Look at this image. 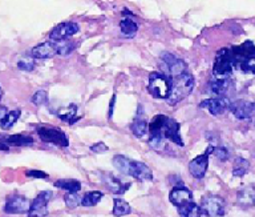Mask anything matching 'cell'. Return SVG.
I'll return each instance as SVG.
<instances>
[{
	"instance_id": "6da1fadb",
	"label": "cell",
	"mask_w": 255,
	"mask_h": 217,
	"mask_svg": "<svg viewBox=\"0 0 255 217\" xmlns=\"http://www.w3.org/2000/svg\"><path fill=\"white\" fill-rule=\"evenodd\" d=\"M194 88V77L190 72H185L177 77L171 79V92L167 99V103L170 105H174L179 101H182L185 97H187Z\"/></svg>"
},
{
	"instance_id": "7a4b0ae2",
	"label": "cell",
	"mask_w": 255,
	"mask_h": 217,
	"mask_svg": "<svg viewBox=\"0 0 255 217\" xmlns=\"http://www.w3.org/2000/svg\"><path fill=\"white\" fill-rule=\"evenodd\" d=\"M147 91L155 99H165V100H167L171 92V79L167 75H165V73H150Z\"/></svg>"
},
{
	"instance_id": "3957f363",
	"label": "cell",
	"mask_w": 255,
	"mask_h": 217,
	"mask_svg": "<svg viewBox=\"0 0 255 217\" xmlns=\"http://www.w3.org/2000/svg\"><path fill=\"white\" fill-rule=\"evenodd\" d=\"M234 68V60H233V55H231V49L222 48L219 49L217 56H215L214 67H213V73L214 77L218 79H226L230 76Z\"/></svg>"
},
{
	"instance_id": "277c9868",
	"label": "cell",
	"mask_w": 255,
	"mask_h": 217,
	"mask_svg": "<svg viewBox=\"0 0 255 217\" xmlns=\"http://www.w3.org/2000/svg\"><path fill=\"white\" fill-rule=\"evenodd\" d=\"M36 132L39 137L44 143H51V144L59 145V147H68L69 141H68L65 133L61 129L52 127V125H39L36 128Z\"/></svg>"
},
{
	"instance_id": "5b68a950",
	"label": "cell",
	"mask_w": 255,
	"mask_h": 217,
	"mask_svg": "<svg viewBox=\"0 0 255 217\" xmlns=\"http://www.w3.org/2000/svg\"><path fill=\"white\" fill-rule=\"evenodd\" d=\"M161 61H162V67L163 71H165V75H167L170 79L187 72L186 63H185L182 59H178V57H175L174 55H171V53L163 52L162 55H161Z\"/></svg>"
},
{
	"instance_id": "8992f818",
	"label": "cell",
	"mask_w": 255,
	"mask_h": 217,
	"mask_svg": "<svg viewBox=\"0 0 255 217\" xmlns=\"http://www.w3.org/2000/svg\"><path fill=\"white\" fill-rule=\"evenodd\" d=\"M225 208H226L225 200L221 196H215V195L205 196L201 203L202 213L209 217H222L225 215Z\"/></svg>"
},
{
	"instance_id": "52a82bcc",
	"label": "cell",
	"mask_w": 255,
	"mask_h": 217,
	"mask_svg": "<svg viewBox=\"0 0 255 217\" xmlns=\"http://www.w3.org/2000/svg\"><path fill=\"white\" fill-rule=\"evenodd\" d=\"M214 151V147H209L206 152L199 155V156L194 157L193 160L189 163V172L191 173V176L195 179H203L206 175L207 167H209V156Z\"/></svg>"
},
{
	"instance_id": "ba28073f",
	"label": "cell",
	"mask_w": 255,
	"mask_h": 217,
	"mask_svg": "<svg viewBox=\"0 0 255 217\" xmlns=\"http://www.w3.org/2000/svg\"><path fill=\"white\" fill-rule=\"evenodd\" d=\"M52 199L51 191H43L31 203L28 217H45L48 215V203Z\"/></svg>"
},
{
	"instance_id": "9c48e42d",
	"label": "cell",
	"mask_w": 255,
	"mask_h": 217,
	"mask_svg": "<svg viewBox=\"0 0 255 217\" xmlns=\"http://www.w3.org/2000/svg\"><path fill=\"white\" fill-rule=\"evenodd\" d=\"M79 24L73 23V21H65V23H60L56 25L55 28L52 29L49 33V39L52 41H63L69 39L71 36L76 35L79 32Z\"/></svg>"
},
{
	"instance_id": "30bf717a",
	"label": "cell",
	"mask_w": 255,
	"mask_h": 217,
	"mask_svg": "<svg viewBox=\"0 0 255 217\" xmlns=\"http://www.w3.org/2000/svg\"><path fill=\"white\" fill-rule=\"evenodd\" d=\"M29 208H31V203L27 197L21 195H13L5 203L4 212L9 215H21V213L29 212Z\"/></svg>"
},
{
	"instance_id": "8fae6325",
	"label": "cell",
	"mask_w": 255,
	"mask_h": 217,
	"mask_svg": "<svg viewBox=\"0 0 255 217\" xmlns=\"http://www.w3.org/2000/svg\"><path fill=\"white\" fill-rule=\"evenodd\" d=\"M231 55H233V60H234V67L238 68V65L242 61L255 57V45L251 40L245 41L243 44L237 45L231 48Z\"/></svg>"
},
{
	"instance_id": "7c38bea8",
	"label": "cell",
	"mask_w": 255,
	"mask_h": 217,
	"mask_svg": "<svg viewBox=\"0 0 255 217\" xmlns=\"http://www.w3.org/2000/svg\"><path fill=\"white\" fill-rule=\"evenodd\" d=\"M231 101L227 99V97H213V99H207V100H203L199 107L201 108H206L211 115L214 116H219L230 109Z\"/></svg>"
},
{
	"instance_id": "4fadbf2b",
	"label": "cell",
	"mask_w": 255,
	"mask_h": 217,
	"mask_svg": "<svg viewBox=\"0 0 255 217\" xmlns=\"http://www.w3.org/2000/svg\"><path fill=\"white\" fill-rule=\"evenodd\" d=\"M29 55L32 59H51V57L59 55L57 41H44L41 44L33 47Z\"/></svg>"
},
{
	"instance_id": "5bb4252c",
	"label": "cell",
	"mask_w": 255,
	"mask_h": 217,
	"mask_svg": "<svg viewBox=\"0 0 255 217\" xmlns=\"http://www.w3.org/2000/svg\"><path fill=\"white\" fill-rule=\"evenodd\" d=\"M230 111L239 120L251 119L255 115V103L249 100H237L231 103Z\"/></svg>"
},
{
	"instance_id": "9a60e30c",
	"label": "cell",
	"mask_w": 255,
	"mask_h": 217,
	"mask_svg": "<svg viewBox=\"0 0 255 217\" xmlns=\"http://www.w3.org/2000/svg\"><path fill=\"white\" fill-rule=\"evenodd\" d=\"M169 200H170L171 204L179 208V207L193 203V195H191L190 189L183 187V185H179V187H174L171 189Z\"/></svg>"
},
{
	"instance_id": "2e32d148",
	"label": "cell",
	"mask_w": 255,
	"mask_h": 217,
	"mask_svg": "<svg viewBox=\"0 0 255 217\" xmlns=\"http://www.w3.org/2000/svg\"><path fill=\"white\" fill-rule=\"evenodd\" d=\"M128 176L134 177V179H137L139 181L153 180V172H151V169L145 163H141V161H130Z\"/></svg>"
},
{
	"instance_id": "e0dca14e",
	"label": "cell",
	"mask_w": 255,
	"mask_h": 217,
	"mask_svg": "<svg viewBox=\"0 0 255 217\" xmlns=\"http://www.w3.org/2000/svg\"><path fill=\"white\" fill-rule=\"evenodd\" d=\"M162 136L165 139H169L175 144L183 147L182 137H181V133H179V123L175 121L174 119H171V117H166V120H165V124H163L162 128Z\"/></svg>"
},
{
	"instance_id": "ac0fdd59",
	"label": "cell",
	"mask_w": 255,
	"mask_h": 217,
	"mask_svg": "<svg viewBox=\"0 0 255 217\" xmlns=\"http://www.w3.org/2000/svg\"><path fill=\"white\" fill-rule=\"evenodd\" d=\"M238 204L243 208H250L255 207V187L254 185H247L242 188L237 195Z\"/></svg>"
},
{
	"instance_id": "d6986e66",
	"label": "cell",
	"mask_w": 255,
	"mask_h": 217,
	"mask_svg": "<svg viewBox=\"0 0 255 217\" xmlns=\"http://www.w3.org/2000/svg\"><path fill=\"white\" fill-rule=\"evenodd\" d=\"M104 184L112 193H117V195H123L130 187L129 183L124 184L123 181L117 179L116 176H113V175H104Z\"/></svg>"
},
{
	"instance_id": "ffe728a7",
	"label": "cell",
	"mask_w": 255,
	"mask_h": 217,
	"mask_svg": "<svg viewBox=\"0 0 255 217\" xmlns=\"http://www.w3.org/2000/svg\"><path fill=\"white\" fill-rule=\"evenodd\" d=\"M230 87V80L229 77L226 79H218L214 77L210 83V88L214 95H218V97H226V93Z\"/></svg>"
},
{
	"instance_id": "44dd1931",
	"label": "cell",
	"mask_w": 255,
	"mask_h": 217,
	"mask_svg": "<svg viewBox=\"0 0 255 217\" xmlns=\"http://www.w3.org/2000/svg\"><path fill=\"white\" fill-rule=\"evenodd\" d=\"M57 116L61 119L65 123H69V124H73L76 121L79 120L80 116H77V105L71 104L68 107H64L57 112Z\"/></svg>"
},
{
	"instance_id": "7402d4cb",
	"label": "cell",
	"mask_w": 255,
	"mask_h": 217,
	"mask_svg": "<svg viewBox=\"0 0 255 217\" xmlns=\"http://www.w3.org/2000/svg\"><path fill=\"white\" fill-rule=\"evenodd\" d=\"M3 141L7 145H13V147H25V145L33 144V139L31 136H24V135L7 136L4 137Z\"/></svg>"
},
{
	"instance_id": "603a6c76",
	"label": "cell",
	"mask_w": 255,
	"mask_h": 217,
	"mask_svg": "<svg viewBox=\"0 0 255 217\" xmlns=\"http://www.w3.org/2000/svg\"><path fill=\"white\" fill-rule=\"evenodd\" d=\"M178 213L181 217H201L202 216V209L195 203H190V204L179 207Z\"/></svg>"
},
{
	"instance_id": "cb8c5ba5",
	"label": "cell",
	"mask_w": 255,
	"mask_h": 217,
	"mask_svg": "<svg viewBox=\"0 0 255 217\" xmlns=\"http://www.w3.org/2000/svg\"><path fill=\"white\" fill-rule=\"evenodd\" d=\"M130 129L134 136L143 137L147 133V131H149V125H147V123L143 120V119H141L139 116H137L134 119V121L131 123Z\"/></svg>"
},
{
	"instance_id": "d4e9b609",
	"label": "cell",
	"mask_w": 255,
	"mask_h": 217,
	"mask_svg": "<svg viewBox=\"0 0 255 217\" xmlns=\"http://www.w3.org/2000/svg\"><path fill=\"white\" fill-rule=\"evenodd\" d=\"M120 29H121V33L125 37H134L137 31H138V25H137L135 21L130 20V19H124L120 23Z\"/></svg>"
},
{
	"instance_id": "484cf974",
	"label": "cell",
	"mask_w": 255,
	"mask_h": 217,
	"mask_svg": "<svg viewBox=\"0 0 255 217\" xmlns=\"http://www.w3.org/2000/svg\"><path fill=\"white\" fill-rule=\"evenodd\" d=\"M250 169V163L243 159V157H237L234 161V165H233V175L237 177L245 176Z\"/></svg>"
},
{
	"instance_id": "4316f807",
	"label": "cell",
	"mask_w": 255,
	"mask_h": 217,
	"mask_svg": "<svg viewBox=\"0 0 255 217\" xmlns=\"http://www.w3.org/2000/svg\"><path fill=\"white\" fill-rule=\"evenodd\" d=\"M56 188L64 189L68 193H77L81 189V183L77 180H59L55 183Z\"/></svg>"
},
{
	"instance_id": "83f0119b",
	"label": "cell",
	"mask_w": 255,
	"mask_h": 217,
	"mask_svg": "<svg viewBox=\"0 0 255 217\" xmlns=\"http://www.w3.org/2000/svg\"><path fill=\"white\" fill-rule=\"evenodd\" d=\"M104 197V193L100 191H91V192L85 193L81 200V205L84 207H95L99 204V201Z\"/></svg>"
},
{
	"instance_id": "f1b7e54d",
	"label": "cell",
	"mask_w": 255,
	"mask_h": 217,
	"mask_svg": "<svg viewBox=\"0 0 255 217\" xmlns=\"http://www.w3.org/2000/svg\"><path fill=\"white\" fill-rule=\"evenodd\" d=\"M131 212L130 205L128 204L127 201L123 199H115V205H113V215L116 217L127 216Z\"/></svg>"
},
{
	"instance_id": "f546056e",
	"label": "cell",
	"mask_w": 255,
	"mask_h": 217,
	"mask_svg": "<svg viewBox=\"0 0 255 217\" xmlns=\"http://www.w3.org/2000/svg\"><path fill=\"white\" fill-rule=\"evenodd\" d=\"M20 109H15V111H11V112H8V115L4 117L3 120L0 121V128L4 129V131H7L12 127V125L15 124L16 121L19 120L20 117Z\"/></svg>"
},
{
	"instance_id": "4dcf8cb0",
	"label": "cell",
	"mask_w": 255,
	"mask_h": 217,
	"mask_svg": "<svg viewBox=\"0 0 255 217\" xmlns=\"http://www.w3.org/2000/svg\"><path fill=\"white\" fill-rule=\"evenodd\" d=\"M130 159H128L127 156H123V155H116L115 157H113V160H112V163H113V165H115L116 168L119 169L120 172L125 173V175H128V172H129V165H130Z\"/></svg>"
},
{
	"instance_id": "1f68e13d",
	"label": "cell",
	"mask_w": 255,
	"mask_h": 217,
	"mask_svg": "<svg viewBox=\"0 0 255 217\" xmlns=\"http://www.w3.org/2000/svg\"><path fill=\"white\" fill-rule=\"evenodd\" d=\"M81 197L77 195V193H65L64 195V201H65V205H67L69 209H73L76 207H79L81 204Z\"/></svg>"
},
{
	"instance_id": "d6a6232c",
	"label": "cell",
	"mask_w": 255,
	"mask_h": 217,
	"mask_svg": "<svg viewBox=\"0 0 255 217\" xmlns=\"http://www.w3.org/2000/svg\"><path fill=\"white\" fill-rule=\"evenodd\" d=\"M57 47H59V55L65 56V55H69L76 48V44L71 40H63L57 41Z\"/></svg>"
},
{
	"instance_id": "836d02e7",
	"label": "cell",
	"mask_w": 255,
	"mask_h": 217,
	"mask_svg": "<svg viewBox=\"0 0 255 217\" xmlns=\"http://www.w3.org/2000/svg\"><path fill=\"white\" fill-rule=\"evenodd\" d=\"M238 68L241 71L246 73H254L255 75V57H251V59H247V60L242 61L241 64L238 65Z\"/></svg>"
},
{
	"instance_id": "e575fe53",
	"label": "cell",
	"mask_w": 255,
	"mask_h": 217,
	"mask_svg": "<svg viewBox=\"0 0 255 217\" xmlns=\"http://www.w3.org/2000/svg\"><path fill=\"white\" fill-rule=\"evenodd\" d=\"M48 95L45 91H37V92L32 96V103L35 105H44L47 104Z\"/></svg>"
},
{
	"instance_id": "d590c367",
	"label": "cell",
	"mask_w": 255,
	"mask_h": 217,
	"mask_svg": "<svg viewBox=\"0 0 255 217\" xmlns=\"http://www.w3.org/2000/svg\"><path fill=\"white\" fill-rule=\"evenodd\" d=\"M17 68L21 69V71H27V72H31L35 68V63H33V59H21V60L17 61Z\"/></svg>"
},
{
	"instance_id": "8d00e7d4",
	"label": "cell",
	"mask_w": 255,
	"mask_h": 217,
	"mask_svg": "<svg viewBox=\"0 0 255 217\" xmlns=\"http://www.w3.org/2000/svg\"><path fill=\"white\" fill-rule=\"evenodd\" d=\"M149 145H150V148L153 149H161L165 144V137H159V136H155V137H149Z\"/></svg>"
},
{
	"instance_id": "74e56055",
	"label": "cell",
	"mask_w": 255,
	"mask_h": 217,
	"mask_svg": "<svg viewBox=\"0 0 255 217\" xmlns=\"http://www.w3.org/2000/svg\"><path fill=\"white\" fill-rule=\"evenodd\" d=\"M213 153H214L215 156L218 157L221 161H226L227 157H229V151H227L225 147H218V148H214Z\"/></svg>"
},
{
	"instance_id": "f35d334b",
	"label": "cell",
	"mask_w": 255,
	"mask_h": 217,
	"mask_svg": "<svg viewBox=\"0 0 255 217\" xmlns=\"http://www.w3.org/2000/svg\"><path fill=\"white\" fill-rule=\"evenodd\" d=\"M28 177H36V179H47L48 175L43 171H37V169H31V171H27L25 172Z\"/></svg>"
},
{
	"instance_id": "ab89813d",
	"label": "cell",
	"mask_w": 255,
	"mask_h": 217,
	"mask_svg": "<svg viewBox=\"0 0 255 217\" xmlns=\"http://www.w3.org/2000/svg\"><path fill=\"white\" fill-rule=\"evenodd\" d=\"M108 149L109 148L104 143H96V144H93L91 147V151L95 153H105L108 152Z\"/></svg>"
},
{
	"instance_id": "60d3db41",
	"label": "cell",
	"mask_w": 255,
	"mask_h": 217,
	"mask_svg": "<svg viewBox=\"0 0 255 217\" xmlns=\"http://www.w3.org/2000/svg\"><path fill=\"white\" fill-rule=\"evenodd\" d=\"M7 115H8V109L1 105V107H0V121L3 120L4 117L7 116Z\"/></svg>"
},
{
	"instance_id": "b9f144b4",
	"label": "cell",
	"mask_w": 255,
	"mask_h": 217,
	"mask_svg": "<svg viewBox=\"0 0 255 217\" xmlns=\"http://www.w3.org/2000/svg\"><path fill=\"white\" fill-rule=\"evenodd\" d=\"M115 100H116V96H113V100L111 101V109H109V119H112V115H113V107H115Z\"/></svg>"
},
{
	"instance_id": "7bdbcfd3",
	"label": "cell",
	"mask_w": 255,
	"mask_h": 217,
	"mask_svg": "<svg viewBox=\"0 0 255 217\" xmlns=\"http://www.w3.org/2000/svg\"><path fill=\"white\" fill-rule=\"evenodd\" d=\"M1 96H3V89L0 88V99H1Z\"/></svg>"
}]
</instances>
